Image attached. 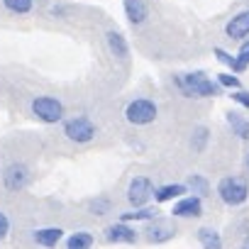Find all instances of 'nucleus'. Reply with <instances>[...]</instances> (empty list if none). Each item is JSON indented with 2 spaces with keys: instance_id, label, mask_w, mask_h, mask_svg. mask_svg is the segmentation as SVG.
<instances>
[{
  "instance_id": "f257e3e1",
  "label": "nucleus",
  "mask_w": 249,
  "mask_h": 249,
  "mask_svg": "<svg viewBox=\"0 0 249 249\" xmlns=\"http://www.w3.org/2000/svg\"><path fill=\"white\" fill-rule=\"evenodd\" d=\"M176 88L186 95V98H215L222 95V86L213 78H208L205 71H191V73H178L176 78Z\"/></svg>"
},
{
  "instance_id": "f03ea898",
  "label": "nucleus",
  "mask_w": 249,
  "mask_h": 249,
  "mask_svg": "<svg viewBox=\"0 0 249 249\" xmlns=\"http://www.w3.org/2000/svg\"><path fill=\"white\" fill-rule=\"evenodd\" d=\"M217 196L225 205L230 208H237V205H244L249 200V183L242 178V176H225L220 178L217 183Z\"/></svg>"
},
{
  "instance_id": "7ed1b4c3",
  "label": "nucleus",
  "mask_w": 249,
  "mask_h": 249,
  "mask_svg": "<svg viewBox=\"0 0 249 249\" xmlns=\"http://www.w3.org/2000/svg\"><path fill=\"white\" fill-rule=\"evenodd\" d=\"M64 122V137L73 144H88L95 140L98 135V127L95 122L86 115H78V117H69V120H61Z\"/></svg>"
},
{
  "instance_id": "20e7f679",
  "label": "nucleus",
  "mask_w": 249,
  "mask_h": 249,
  "mask_svg": "<svg viewBox=\"0 0 249 249\" xmlns=\"http://www.w3.org/2000/svg\"><path fill=\"white\" fill-rule=\"evenodd\" d=\"M30 110L44 124H56L64 120V103L54 95H35L30 103Z\"/></svg>"
},
{
  "instance_id": "39448f33",
  "label": "nucleus",
  "mask_w": 249,
  "mask_h": 249,
  "mask_svg": "<svg viewBox=\"0 0 249 249\" xmlns=\"http://www.w3.org/2000/svg\"><path fill=\"white\" fill-rule=\"evenodd\" d=\"M159 115V107L152 98H135L127 103L124 107V120L130 124H137V127H144V124H152Z\"/></svg>"
},
{
  "instance_id": "423d86ee",
  "label": "nucleus",
  "mask_w": 249,
  "mask_h": 249,
  "mask_svg": "<svg viewBox=\"0 0 249 249\" xmlns=\"http://www.w3.org/2000/svg\"><path fill=\"white\" fill-rule=\"evenodd\" d=\"M30 181H32V171H30V166L22 164V161H13V164H8V166L3 169V186H5V191H10V193L25 191V188L30 186Z\"/></svg>"
},
{
  "instance_id": "0eeeda50",
  "label": "nucleus",
  "mask_w": 249,
  "mask_h": 249,
  "mask_svg": "<svg viewBox=\"0 0 249 249\" xmlns=\"http://www.w3.org/2000/svg\"><path fill=\"white\" fill-rule=\"evenodd\" d=\"M152 198H154V183H152V178L135 176L130 181V186H127V203L132 208H140V205H147Z\"/></svg>"
},
{
  "instance_id": "6e6552de",
  "label": "nucleus",
  "mask_w": 249,
  "mask_h": 249,
  "mask_svg": "<svg viewBox=\"0 0 249 249\" xmlns=\"http://www.w3.org/2000/svg\"><path fill=\"white\" fill-rule=\"evenodd\" d=\"M103 234H105V239H107L110 244H135V242L140 239L137 230H135L130 222H124V220H120V222H115V225H107Z\"/></svg>"
},
{
  "instance_id": "1a4fd4ad",
  "label": "nucleus",
  "mask_w": 249,
  "mask_h": 249,
  "mask_svg": "<svg viewBox=\"0 0 249 249\" xmlns=\"http://www.w3.org/2000/svg\"><path fill=\"white\" fill-rule=\"evenodd\" d=\"M144 237H147L149 244H164V242L176 237V225H171L161 217H154V220H149V225L144 230Z\"/></svg>"
},
{
  "instance_id": "9d476101",
  "label": "nucleus",
  "mask_w": 249,
  "mask_h": 249,
  "mask_svg": "<svg viewBox=\"0 0 249 249\" xmlns=\"http://www.w3.org/2000/svg\"><path fill=\"white\" fill-rule=\"evenodd\" d=\"M174 217H200L203 215V198L200 196H181L171 208Z\"/></svg>"
},
{
  "instance_id": "9b49d317",
  "label": "nucleus",
  "mask_w": 249,
  "mask_h": 249,
  "mask_svg": "<svg viewBox=\"0 0 249 249\" xmlns=\"http://www.w3.org/2000/svg\"><path fill=\"white\" fill-rule=\"evenodd\" d=\"M225 37L234 42H242L249 37V10H242L234 18H230V22L225 25Z\"/></svg>"
},
{
  "instance_id": "f8f14e48",
  "label": "nucleus",
  "mask_w": 249,
  "mask_h": 249,
  "mask_svg": "<svg viewBox=\"0 0 249 249\" xmlns=\"http://www.w3.org/2000/svg\"><path fill=\"white\" fill-rule=\"evenodd\" d=\"M122 8H124V15H127V20H130L132 27L144 25L147 18H149V5H147V0H122Z\"/></svg>"
},
{
  "instance_id": "ddd939ff",
  "label": "nucleus",
  "mask_w": 249,
  "mask_h": 249,
  "mask_svg": "<svg viewBox=\"0 0 249 249\" xmlns=\"http://www.w3.org/2000/svg\"><path fill=\"white\" fill-rule=\"evenodd\" d=\"M105 44H107V49H110V54H112L115 59L127 61V56H130V47H127V39H124L117 30L105 32Z\"/></svg>"
},
{
  "instance_id": "4468645a",
  "label": "nucleus",
  "mask_w": 249,
  "mask_h": 249,
  "mask_svg": "<svg viewBox=\"0 0 249 249\" xmlns=\"http://www.w3.org/2000/svg\"><path fill=\"white\" fill-rule=\"evenodd\" d=\"M32 239L39 247H44V249H54L64 239V230L61 227H42V230H35L32 232Z\"/></svg>"
},
{
  "instance_id": "2eb2a0df",
  "label": "nucleus",
  "mask_w": 249,
  "mask_h": 249,
  "mask_svg": "<svg viewBox=\"0 0 249 249\" xmlns=\"http://www.w3.org/2000/svg\"><path fill=\"white\" fill-rule=\"evenodd\" d=\"M186 193H188L186 183H166V186H161V188H154L157 203H169V200H176V198H181V196H186Z\"/></svg>"
},
{
  "instance_id": "dca6fc26",
  "label": "nucleus",
  "mask_w": 249,
  "mask_h": 249,
  "mask_svg": "<svg viewBox=\"0 0 249 249\" xmlns=\"http://www.w3.org/2000/svg\"><path fill=\"white\" fill-rule=\"evenodd\" d=\"M154 217H159V208H152V205H140L132 213H122L120 215V220H124V222H149Z\"/></svg>"
},
{
  "instance_id": "f3484780",
  "label": "nucleus",
  "mask_w": 249,
  "mask_h": 249,
  "mask_svg": "<svg viewBox=\"0 0 249 249\" xmlns=\"http://www.w3.org/2000/svg\"><path fill=\"white\" fill-rule=\"evenodd\" d=\"M227 124L232 127V135H237L239 140H249V120L247 117H242L239 112H234V110H230L227 112Z\"/></svg>"
},
{
  "instance_id": "a211bd4d",
  "label": "nucleus",
  "mask_w": 249,
  "mask_h": 249,
  "mask_svg": "<svg viewBox=\"0 0 249 249\" xmlns=\"http://www.w3.org/2000/svg\"><path fill=\"white\" fill-rule=\"evenodd\" d=\"M196 237H198V242H200L203 249H222V237L213 227H200Z\"/></svg>"
},
{
  "instance_id": "6ab92c4d",
  "label": "nucleus",
  "mask_w": 249,
  "mask_h": 249,
  "mask_svg": "<svg viewBox=\"0 0 249 249\" xmlns=\"http://www.w3.org/2000/svg\"><path fill=\"white\" fill-rule=\"evenodd\" d=\"M215 56H217V61H222V64H225L232 73H237V76L247 71V66H244L237 56H232L230 52H225V49H220V47H215Z\"/></svg>"
},
{
  "instance_id": "aec40b11",
  "label": "nucleus",
  "mask_w": 249,
  "mask_h": 249,
  "mask_svg": "<svg viewBox=\"0 0 249 249\" xmlns=\"http://www.w3.org/2000/svg\"><path fill=\"white\" fill-rule=\"evenodd\" d=\"M186 188H188V191H193V193H196V196H200V198L213 196V193H210V183H208V178H203L200 174H191V176H188V181H186Z\"/></svg>"
},
{
  "instance_id": "412c9836",
  "label": "nucleus",
  "mask_w": 249,
  "mask_h": 249,
  "mask_svg": "<svg viewBox=\"0 0 249 249\" xmlns=\"http://www.w3.org/2000/svg\"><path fill=\"white\" fill-rule=\"evenodd\" d=\"M88 213L93 217H105L107 213H112V200L107 196H95L90 203H88Z\"/></svg>"
},
{
  "instance_id": "4be33fe9",
  "label": "nucleus",
  "mask_w": 249,
  "mask_h": 249,
  "mask_svg": "<svg viewBox=\"0 0 249 249\" xmlns=\"http://www.w3.org/2000/svg\"><path fill=\"white\" fill-rule=\"evenodd\" d=\"M93 244H95V237L90 232H73L66 239V249H93Z\"/></svg>"
},
{
  "instance_id": "5701e85b",
  "label": "nucleus",
  "mask_w": 249,
  "mask_h": 249,
  "mask_svg": "<svg viewBox=\"0 0 249 249\" xmlns=\"http://www.w3.org/2000/svg\"><path fill=\"white\" fill-rule=\"evenodd\" d=\"M3 8L13 15H30L35 10V0H3Z\"/></svg>"
},
{
  "instance_id": "b1692460",
  "label": "nucleus",
  "mask_w": 249,
  "mask_h": 249,
  "mask_svg": "<svg viewBox=\"0 0 249 249\" xmlns=\"http://www.w3.org/2000/svg\"><path fill=\"white\" fill-rule=\"evenodd\" d=\"M208 140H210V132H208V127H196L193 130V137H191V147H193V152H205V147H208Z\"/></svg>"
},
{
  "instance_id": "393cba45",
  "label": "nucleus",
  "mask_w": 249,
  "mask_h": 249,
  "mask_svg": "<svg viewBox=\"0 0 249 249\" xmlns=\"http://www.w3.org/2000/svg\"><path fill=\"white\" fill-rule=\"evenodd\" d=\"M222 88H230V90H234V88H242V83H239V78H237V73H217V78H215Z\"/></svg>"
},
{
  "instance_id": "a878e982",
  "label": "nucleus",
  "mask_w": 249,
  "mask_h": 249,
  "mask_svg": "<svg viewBox=\"0 0 249 249\" xmlns=\"http://www.w3.org/2000/svg\"><path fill=\"white\" fill-rule=\"evenodd\" d=\"M230 98H232L237 105H242V107L249 110V90H244V88H234V90H230Z\"/></svg>"
},
{
  "instance_id": "bb28decb",
  "label": "nucleus",
  "mask_w": 249,
  "mask_h": 249,
  "mask_svg": "<svg viewBox=\"0 0 249 249\" xmlns=\"http://www.w3.org/2000/svg\"><path fill=\"white\" fill-rule=\"evenodd\" d=\"M234 56H237V59L244 64V66H249V37H247V39H242V44H239V52H237Z\"/></svg>"
},
{
  "instance_id": "cd10ccee",
  "label": "nucleus",
  "mask_w": 249,
  "mask_h": 249,
  "mask_svg": "<svg viewBox=\"0 0 249 249\" xmlns=\"http://www.w3.org/2000/svg\"><path fill=\"white\" fill-rule=\"evenodd\" d=\"M8 234H10V217L0 210V242H3Z\"/></svg>"
},
{
  "instance_id": "c85d7f7f",
  "label": "nucleus",
  "mask_w": 249,
  "mask_h": 249,
  "mask_svg": "<svg viewBox=\"0 0 249 249\" xmlns=\"http://www.w3.org/2000/svg\"><path fill=\"white\" fill-rule=\"evenodd\" d=\"M239 232H242V237H244V234H249V220H244V222H242Z\"/></svg>"
},
{
  "instance_id": "c756f323",
  "label": "nucleus",
  "mask_w": 249,
  "mask_h": 249,
  "mask_svg": "<svg viewBox=\"0 0 249 249\" xmlns=\"http://www.w3.org/2000/svg\"><path fill=\"white\" fill-rule=\"evenodd\" d=\"M239 249H249V234H244V237H242V244H239Z\"/></svg>"
},
{
  "instance_id": "7c9ffc66",
  "label": "nucleus",
  "mask_w": 249,
  "mask_h": 249,
  "mask_svg": "<svg viewBox=\"0 0 249 249\" xmlns=\"http://www.w3.org/2000/svg\"><path fill=\"white\" fill-rule=\"evenodd\" d=\"M247 166H249V154H247Z\"/></svg>"
}]
</instances>
